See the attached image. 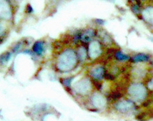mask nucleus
<instances>
[{
	"label": "nucleus",
	"instance_id": "nucleus-1",
	"mask_svg": "<svg viewBox=\"0 0 153 121\" xmlns=\"http://www.w3.org/2000/svg\"><path fill=\"white\" fill-rule=\"evenodd\" d=\"M76 59H75V54L71 51H67L62 54V57L59 59L58 67L60 70H68L71 69V66L75 64Z\"/></svg>",
	"mask_w": 153,
	"mask_h": 121
},
{
	"label": "nucleus",
	"instance_id": "nucleus-2",
	"mask_svg": "<svg viewBox=\"0 0 153 121\" xmlns=\"http://www.w3.org/2000/svg\"><path fill=\"white\" fill-rule=\"evenodd\" d=\"M129 93L132 96V98L136 100H141L145 97L146 90L145 87L140 84L132 85L129 89Z\"/></svg>",
	"mask_w": 153,
	"mask_h": 121
},
{
	"label": "nucleus",
	"instance_id": "nucleus-3",
	"mask_svg": "<svg viewBox=\"0 0 153 121\" xmlns=\"http://www.w3.org/2000/svg\"><path fill=\"white\" fill-rule=\"evenodd\" d=\"M90 89H91L90 82L87 80H83L78 84H77L75 87V89L76 90V92L81 94H86L87 92H89Z\"/></svg>",
	"mask_w": 153,
	"mask_h": 121
},
{
	"label": "nucleus",
	"instance_id": "nucleus-4",
	"mask_svg": "<svg viewBox=\"0 0 153 121\" xmlns=\"http://www.w3.org/2000/svg\"><path fill=\"white\" fill-rule=\"evenodd\" d=\"M133 106V103L130 100H123L122 102H118L115 105L116 109L122 112H126L129 111Z\"/></svg>",
	"mask_w": 153,
	"mask_h": 121
},
{
	"label": "nucleus",
	"instance_id": "nucleus-5",
	"mask_svg": "<svg viewBox=\"0 0 153 121\" xmlns=\"http://www.w3.org/2000/svg\"><path fill=\"white\" fill-rule=\"evenodd\" d=\"M92 100H93L94 104L96 107H102L105 104V98L102 96H100V95H94Z\"/></svg>",
	"mask_w": 153,
	"mask_h": 121
},
{
	"label": "nucleus",
	"instance_id": "nucleus-6",
	"mask_svg": "<svg viewBox=\"0 0 153 121\" xmlns=\"http://www.w3.org/2000/svg\"><path fill=\"white\" fill-rule=\"evenodd\" d=\"M150 59L149 55L146 54H137L134 55L132 58V62H146Z\"/></svg>",
	"mask_w": 153,
	"mask_h": 121
},
{
	"label": "nucleus",
	"instance_id": "nucleus-7",
	"mask_svg": "<svg viewBox=\"0 0 153 121\" xmlns=\"http://www.w3.org/2000/svg\"><path fill=\"white\" fill-rule=\"evenodd\" d=\"M104 73V69H103V67H99L95 69L93 71H92V76L95 79L100 80L103 78Z\"/></svg>",
	"mask_w": 153,
	"mask_h": 121
},
{
	"label": "nucleus",
	"instance_id": "nucleus-8",
	"mask_svg": "<svg viewBox=\"0 0 153 121\" xmlns=\"http://www.w3.org/2000/svg\"><path fill=\"white\" fill-rule=\"evenodd\" d=\"M95 33H94V31L93 30L89 29L87 31V32L84 33L82 34V36H81V40H82V42H88L90 40L92 37L94 36Z\"/></svg>",
	"mask_w": 153,
	"mask_h": 121
},
{
	"label": "nucleus",
	"instance_id": "nucleus-9",
	"mask_svg": "<svg viewBox=\"0 0 153 121\" xmlns=\"http://www.w3.org/2000/svg\"><path fill=\"white\" fill-rule=\"evenodd\" d=\"M33 49L37 54L40 55L43 52V42H37L35 43L34 46H33Z\"/></svg>",
	"mask_w": 153,
	"mask_h": 121
},
{
	"label": "nucleus",
	"instance_id": "nucleus-10",
	"mask_svg": "<svg viewBox=\"0 0 153 121\" xmlns=\"http://www.w3.org/2000/svg\"><path fill=\"white\" fill-rule=\"evenodd\" d=\"M115 57L116 58H117L119 61H121V62H122V61H126V60H129V59H130V57L129 55H125V54L123 53L121 51H117L115 53Z\"/></svg>",
	"mask_w": 153,
	"mask_h": 121
},
{
	"label": "nucleus",
	"instance_id": "nucleus-11",
	"mask_svg": "<svg viewBox=\"0 0 153 121\" xmlns=\"http://www.w3.org/2000/svg\"><path fill=\"white\" fill-rule=\"evenodd\" d=\"M10 57V53H6L5 54H3L1 56V58H0V61H1V63L4 64V63H6L9 60Z\"/></svg>",
	"mask_w": 153,
	"mask_h": 121
},
{
	"label": "nucleus",
	"instance_id": "nucleus-12",
	"mask_svg": "<svg viewBox=\"0 0 153 121\" xmlns=\"http://www.w3.org/2000/svg\"><path fill=\"white\" fill-rule=\"evenodd\" d=\"M78 56L80 57V59H85L86 56V53H85V48L84 47H81L79 48L78 53Z\"/></svg>",
	"mask_w": 153,
	"mask_h": 121
},
{
	"label": "nucleus",
	"instance_id": "nucleus-13",
	"mask_svg": "<svg viewBox=\"0 0 153 121\" xmlns=\"http://www.w3.org/2000/svg\"><path fill=\"white\" fill-rule=\"evenodd\" d=\"M110 96L112 97V98L113 100H117L121 98V97L122 96V95H121V93L118 92H113L111 94V95H110Z\"/></svg>",
	"mask_w": 153,
	"mask_h": 121
},
{
	"label": "nucleus",
	"instance_id": "nucleus-14",
	"mask_svg": "<svg viewBox=\"0 0 153 121\" xmlns=\"http://www.w3.org/2000/svg\"><path fill=\"white\" fill-rule=\"evenodd\" d=\"M103 77L106 80H114L115 79V77L113 75H112L111 73H104Z\"/></svg>",
	"mask_w": 153,
	"mask_h": 121
},
{
	"label": "nucleus",
	"instance_id": "nucleus-15",
	"mask_svg": "<svg viewBox=\"0 0 153 121\" xmlns=\"http://www.w3.org/2000/svg\"><path fill=\"white\" fill-rule=\"evenodd\" d=\"M132 10L134 13H136V14L139 13L140 8H139V5H138V4H134L133 6H132Z\"/></svg>",
	"mask_w": 153,
	"mask_h": 121
},
{
	"label": "nucleus",
	"instance_id": "nucleus-16",
	"mask_svg": "<svg viewBox=\"0 0 153 121\" xmlns=\"http://www.w3.org/2000/svg\"><path fill=\"white\" fill-rule=\"evenodd\" d=\"M94 85L96 88L97 89H99V90L101 89V88H102V86H103L102 83H100V82H94Z\"/></svg>",
	"mask_w": 153,
	"mask_h": 121
},
{
	"label": "nucleus",
	"instance_id": "nucleus-17",
	"mask_svg": "<svg viewBox=\"0 0 153 121\" xmlns=\"http://www.w3.org/2000/svg\"><path fill=\"white\" fill-rule=\"evenodd\" d=\"M116 52H117V51H116L115 48H110V49L108 50V54H109V55H111V54L112 53H116Z\"/></svg>",
	"mask_w": 153,
	"mask_h": 121
},
{
	"label": "nucleus",
	"instance_id": "nucleus-18",
	"mask_svg": "<svg viewBox=\"0 0 153 121\" xmlns=\"http://www.w3.org/2000/svg\"><path fill=\"white\" fill-rule=\"evenodd\" d=\"M95 21H96V23H98L99 24H100V25H103V24H105V22L103 21V20H102L97 19V20H96Z\"/></svg>",
	"mask_w": 153,
	"mask_h": 121
},
{
	"label": "nucleus",
	"instance_id": "nucleus-19",
	"mask_svg": "<svg viewBox=\"0 0 153 121\" xmlns=\"http://www.w3.org/2000/svg\"><path fill=\"white\" fill-rule=\"evenodd\" d=\"M149 105H150V100H147V102H143V107H147V106Z\"/></svg>",
	"mask_w": 153,
	"mask_h": 121
},
{
	"label": "nucleus",
	"instance_id": "nucleus-20",
	"mask_svg": "<svg viewBox=\"0 0 153 121\" xmlns=\"http://www.w3.org/2000/svg\"><path fill=\"white\" fill-rule=\"evenodd\" d=\"M3 26L1 25V23H0V33H1V32H2V31H3Z\"/></svg>",
	"mask_w": 153,
	"mask_h": 121
}]
</instances>
